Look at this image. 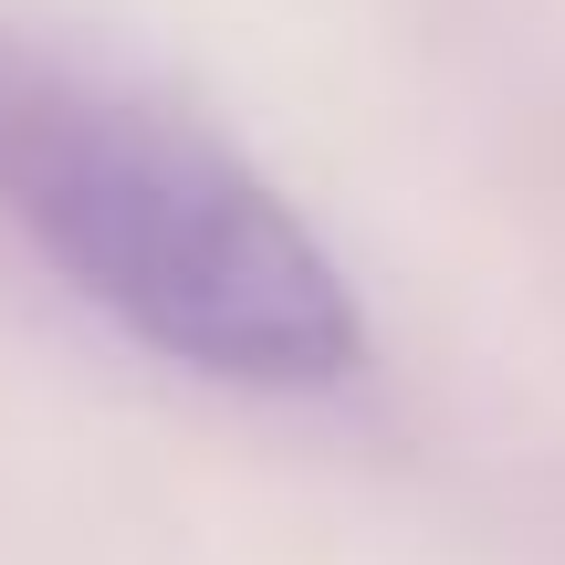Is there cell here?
I'll use <instances>...</instances> for the list:
<instances>
[{"instance_id": "cell-1", "label": "cell", "mask_w": 565, "mask_h": 565, "mask_svg": "<svg viewBox=\"0 0 565 565\" xmlns=\"http://www.w3.org/2000/svg\"><path fill=\"white\" fill-rule=\"evenodd\" d=\"M0 221L147 356L221 387H335L366 315L242 147L63 63H0Z\"/></svg>"}]
</instances>
